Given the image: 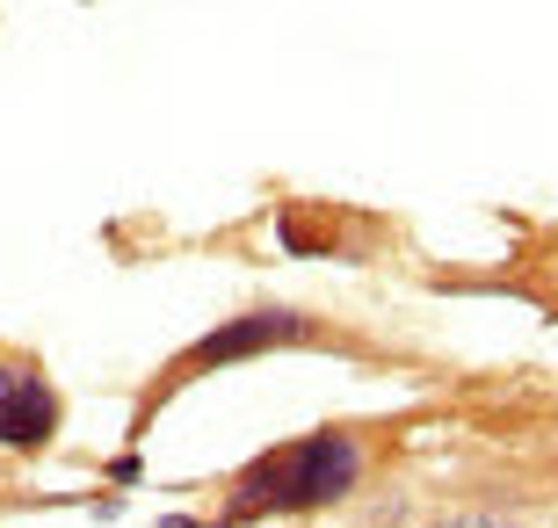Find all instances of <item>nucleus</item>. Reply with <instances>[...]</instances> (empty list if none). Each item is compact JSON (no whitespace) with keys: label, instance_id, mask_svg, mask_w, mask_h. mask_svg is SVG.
<instances>
[{"label":"nucleus","instance_id":"obj_4","mask_svg":"<svg viewBox=\"0 0 558 528\" xmlns=\"http://www.w3.org/2000/svg\"><path fill=\"white\" fill-rule=\"evenodd\" d=\"M421 528H522V514H500V507H450V514H435V521Z\"/></svg>","mask_w":558,"mask_h":528},{"label":"nucleus","instance_id":"obj_3","mask_svg":"<svg viewBox=\"0 0 558 528\" xmlns=\"http://www.w3.org/2000/svg\"><path fill=\"white\" fill-rule=\"evenodd\" d=\"M59 420H65V406L37 363H0V449L37 456V449H51Z\"/></svg>","mask_w":558,"mask_h":528},{"label":"nucleus","instance_id":"obj_6","mask_svg":"<svg viewBox=\"0 0 558 528\" xmlns=\"http://www.w3.org/2000/svg\"><path fill=\"white\" fill-rule=\"evenodd\" d=\"M204 528H232V521H204Z\"/></svg>","mask_w":558,"mask_h":528},{"label":"nucleus","instance_id":"obj_1","mask_svg":"<svg viewBox=\"0 0 558 528\" xmlns=\"http://www.w3.org/2000/svg\"><path fill=\"white\" fill-rule=\"evenodd\" d=\"M371 478V442L355 427H312L283 449H262L226 492L218 521L247 528V521H283V514H312V507H341L355 486Z\"/></svg>","mask_w":558,"mask_h":528},{"label":"nucleus","instance_id":"obj_5","mask_svg":"<svg viewBox=\"0 0 558 528\" xmlns=\"http://www.w3.org/2000/svg\"><path fill=\"white\" fill-rule=\"evenodd\" d=\"M153 528H204V521H196V514H160Z\"/></svg>","mask_w":558,"mask_h":528},{"label":"nucleus","instance_id":"obj_2","mask_svg":"<svg viewBox=\"0 0 558 528\" xmlns=\"http://www.w3.org/2000/svg\"><path fill=\"white\" fill-rule=\"evenodd\" d=\"M312 341H327V326L305 319V311H290V305L240 311V319L210 326L204 341H196L182 363H174V377H160V384L145 391V413L160 406V391H167V384H182V377H204V369H226V363H254V355H269V347H312ZM145 413H138V427H145Z\"/></svg>","mask_w":558,"mask_h":528}]
</instances>
